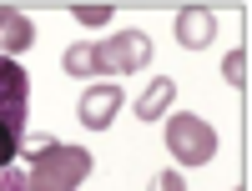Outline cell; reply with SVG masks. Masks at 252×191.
Segmentation results:
<instances>
[{
    "instance_id": "cell-1",
    "label": "cell",
    "mask_w": 252,
    "mask_h": 191,
    "mask_svg": "<svg viewBox=\"0 0 252 191\" xmlns=\"http://www.w3.org/2000/svg\"><path fill=\"white\" fill-rule=\"evenodd\" d=\"M20 151L31 156V171H26L31 191H81V181L96 171V156L86 146H61L51 136H35Z\"/></svg>"
},
{
    "instance_id": "cell-2",
    "label": "cell",
    "mask_w": 252,
    "mask_h": 191,
    "mask_svg": "<svg viewBox=\"0 0 252 191\" xmlns=\"http://www.w3.org/2000/svg\"><path fill=\"white\" fill-rule=\"evenodd\" d=\"M26 106H31V76L20 60L0 55V171L26 146Z\"/></svg>"
},
{
    "instance_id": "cell-3",
    "label": "cell",
    "mask_w": 252,
    "mask_h": 191,
    "mask_svg": "<svg viewBox=\"0 0 252 191\" xmlns=\"http://www.w3.org/2000/svg\"><path fill=\"white\" fill-rule=\"evenodd\" d=\"M166 151H172L182 166H207L217 156V131L202 116L177 111V116H166Z\"/></svg>"
},
{
    "instance_id": "cell-4",
    "label": "cell",
    "mask_w": 252,
    "mask_h": 191,
    "mask_svg": "<svg viewBox=\"0 0 252 191\" xmlns=\"http://www.w3.org/2000/svg\"><path fill=\"white\" fill-rule=\"evenodd\" d=\"M101 55V71L106 76H131V71H146V60H152V40H146V30H111L106 40L96 46Z\"/></svg>"
},
{
    "instance_id": "cell-5",
    "label": "cell",
    "mask_w": 252,
    "mask_h": 191,
    "mask_svg": "<svg viewBox=\"0 0 252 191\" xmlns=\"http://www.w3.org/2000/svg\"><path fill=\"white\" fill-rule=\"evenodd\" d=\"M177 46H187V51H207L217 40V15L207 10V5H182L177 10Z\"/></svg>"
},
{
    "instance_id": "cell-6",
    "label": "cell",
    "mask_w": 252,
    "mask_h": 191,
    "mask_svg": "<svg viewBox=\"0 0 252 191\" xmlns=\"http://www.w3.org/2000/svg\"><path fill=\"white\" fill-rule=\"evenodd\" d=\"M116 111H121V86H91L81 96V106H76V116H81L86 131H106L116 121Z\"/></svg>"
},
{
    "instance_id": "cell-7",
    "label": "cell",
    "mask_w": 252,
    "mask_h": 191,
    "mask_svg": "<svg viewBox=\"0 0 252 191\" xmlns=\"http://www.w3.org/2000/svg\"><path fill=\"white\" fill-rule=\"evenodd\" d=\"M35 46V26H31V15H20L15 5H0V55H26Z\"/></svg>"
},
{
    "instance_id": "cell-8",
    "label": "cell",
    "mask_w": 252,
    "mask_h": 191,
    "mask_svg": "<svg viewBox=\"0 0 252 191\" xmlns=\"http://www.w3.org/2000/svg\"><path fill=\"white\" fill-rule=\"evenodd\" d=\"M172 101H177V81H172V76H157L152 86L136 96V116H141V121H161L166 111H172Z\"/></svg>"
},
{
    "instance_id": "cell-9",
    "label": "cell",
    "mask_w": 252,
    "mask_h": 191,
    "mask_svg": "<svg viewBox=\"0 0 252 191\" xmlns=\"http://www.w3.org/2000/svg\"><path fill=\"white\" fill-rule=\"evenodd\" d=\"M61 71L66 76H101V55H96V46H86V40H76V46H66V55H61Z\"/></svg>"
},
{
    "instance_id": "cell-10",
    "label": "cell",
    "mask_w": 252,
    "mask_h": 191,
    "mask_svg": "<svg viewBox=\"0 0 252 191\" xmlns=\"http://www.w3.org/2000/svg\"><path fill=\"white\" fill-rule=\"evenodd\" d=\"M222 76H227V86H247V51H227Z\"/></svg>"
},
{
    "instance_id": "cell-11",
    "label": "cell",
    "mask_w": 252,
    "mask_h": 191,
    "mask_svg": "<svg viewBox=\"0 0 252 191\" xmlns=\"http://www.w3.org/2000/svg\"><path fill=\"white\" fill-rule=\"evenodd\" d=\"M76 26H111V5H71Z\"/></svg>"
},
{
    "instance_id": "cell-12",
    "label": "cell",
    "mask_w": 252,
    "mask_h": 191,
    "mask_svg": "<svg viewBox=\"0 0 252 191\" xmlns=\"http://www.w3.org/2000/svg\"><path fill=\"white\" fill-rule=\"evenodd\" d=\"M146 191H187V181H182V171H157Z\"/></svg>"
},
{
    "instance_id": "cell-13",
    "label": "cell",
    "mask_w": 252,
    "mask_h": 191,
    "mask_svg": "<svg viewBox=\"0 0 252 191\" xmlns=\"http://www.w3.org/2000/svg\"><path fill=\"white\" fill-rule=\"evenodd\" d=\"M0 191H31V186H26V176H20V171H10V166H5V171H0Z\"/></svg>"
},
{
    "instance_id": "cell-14",
    "label": "cell",
    "mask_w": 252,
    "mask_h": 191,
    "mask_svg": "<svg viewBox=\"0 0 252 191\" xmlns=\"http://www.w3.org/2000/svg\"><path fill=\"white\" fill-rule=\"evenodd\" d=\"M237 191H242V186H237Z\"/></svg>"
}]
</instances>
